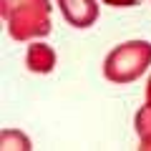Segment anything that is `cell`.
<instances>
[{
    "mask_svg": "<svg viewBox=\"0 0 151 151\" xmlns=\"http://www.w3.org/2000/svg\"><path fill=\"white\" fill-rule=\"evenodd\" d=\"M106 5H113V8H136L141 5V0H103Z\"/></svg>",
    "mask_w": 151,
    "mask_h": 151,
    "instance_id": "7",
    "label": "cell"
},
{
    "mask_svg": "<svg viewBox=\"0 0 151 151\" xmlns=\"http://www.w3.org/2000/svg\"><path fill=\"white\" fill-rule=\"evenodd\" d=\"M0 15L13 40L25 43L30 38L50 33V0H0Z\"/></svg>",
    "mask_w": 151,
    "mask_h": 151,
    "instance_id": "1",
    "label": "cell"
},
{
    "mask_svg": "<svg viewBox=\"0 0 151 151\" xmlns=\"http://www.w3.org/2000/svg\"><path fill=\"white\" fill-rule=\"evenodd\" d=\"M65 23L73 28H91L98 20V3L96 0H55Z\"/></svg>",
    "mask_w": 151,
    "mask_h": 151,
    "instance_id": "3",
    "label": "cell"
},
{
    "mask_svg": "<svg viewBox=\"0 0 151 151\" xmlns=\"http://www.w3.org/2000/svg\"><path fill=\"white\" fill-rule=\"evenodd\" d=\"M25 65L28 70L33 73H50L55 68V50L45 43H33L28 45V53H25Z\"/></svg>",
    "mask_w": 151,
    "mask_h": 151,
    "instance_id": "4",
    "label": "cell"
},
{
    "mask_svg": "<svg viewBox=\"0 0 151 151\" xmlns=\"http://www.w3.org/2000/svg\"><path fill=\"white\" fill-rule=\"evenodd\" d=\"M134 126H136V134H139V141H141L139 149L151 151V101H146V106L139 108Z\"/></svg>",
    "mask_w": 151,
    "mask_h": 151,
    "instance_id": "5",
    "label": "cell"
},
{
    "mask_svg": "<svg viewBox=\"0 0 151 151\" xmlns=\"http://www.w3.org/2000/svg\"><path fill=\"white\" fill-rule=\"evenodd\" d=\"M3 149H33L30 146V139L28 136H23L20 131H3Z\"/></svg>",
    "mask_w": 151,
    "mask_h": 151,
    "instance_id": "6",
    "label": "cell"
},
{
    "mask_svg": "<svg viewBox=\"0 0 151 151\" xmlns=\"http://www.w3.org/2000/svg\"><path fill=\"white\" fill-rule=\"evenodd\" d=\"M151 65V43L149 40H126L116 45L103 60V78L116 86L139 81Z\"/></svg>",
    "mask_w": 151,
    "mask_h": 151,
    "instance_id": "2",
    "label": "cell"
},
{
    "mask_svg": "<svg viewBox=\"0 0 151 151\" xmlns=\"http://www.w3.org/2000/svg\"><path fill=\"white\" fill-rule=\"evenodd\" d=\"M146 101H151V78H149V83H146Z\"/></svg>",
    "mask_w": 151,
    "mask_h": 151,
    "instance_id": "8",
    "label": "cell"
}]
</instances>
